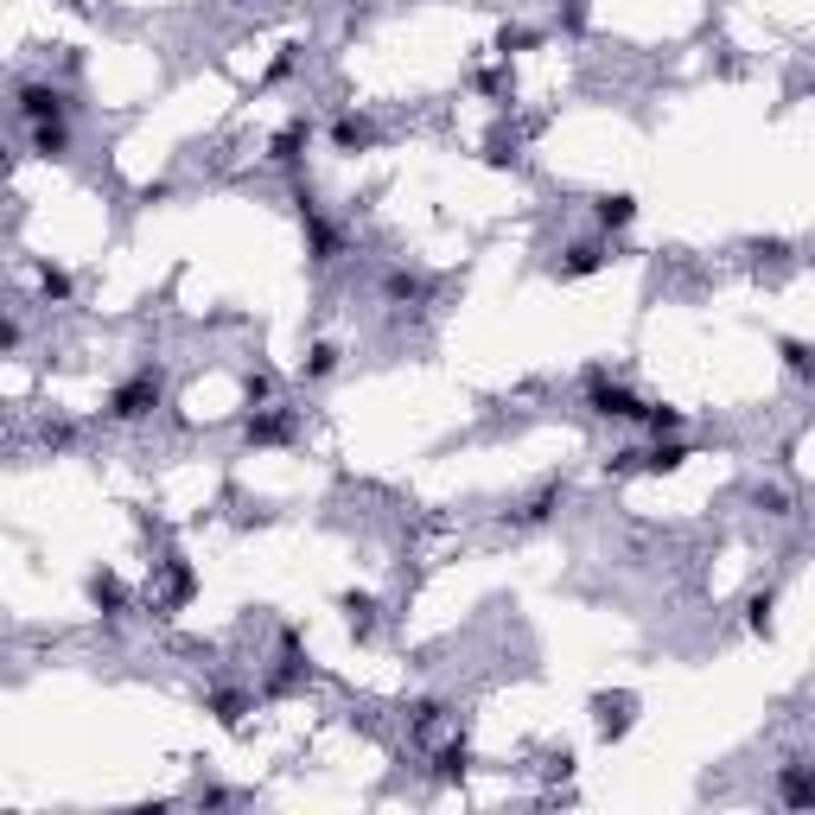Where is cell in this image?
Instances as JSON below:
<instances>
[{
    "instance_id": "1",
    "label": "cell",
    "mask_w": 815,
    "mask_h": 815,
    "mask_svg": "<svg viewBox=\"0 0 815 815\" xmlns=\"http://www.w3.org/2000/svg\"><path fill=\"white\" fill-rule=\"evenodd\" d=\"M153 408H160V370H134L128 383L109 395L115 421H141V414H153Z\"/></svg>"
},
{
    "instance_id": "2",
    "label": "cell",
    "mask_w": 815,
    "mask_h": 815,
    "mask_svg": "<svg viewBox=\"0 0 815 815\" xmlns=\"http://www.w3.org/2000/svg\"><path fill=\"white\" fill-rule=\"evenodd\" d=\"M20 121L26 128H39V121H71V96L58 90V83H20Z\"/></svg>"
},
{
    "instance_id": "3",
    "label": "cell",
    "mask_w": 815,
    "mask_h": 815,
    "mask_svg": "<svg viewBox=\"0 0 815 815\" xmlns=\"http://www.w3.org/2000/svg\"><path fill=\"white\" fill-rule=\"evenodd\" d=\"M777 803L809 809L815 803V765H777Z\"/></svg>"
},
{
    "instance_id": "4",
    "label": "cell",
    "mask_w": 815,
    "mask_h": 815,
    "mask_svg": "<svg viewBox=\"0 0 815 815\" xmlns=\"http://www.w3.org/2000/svg\"><path fill=\"white\" fill-rule=\"evenodd\" d=\"M605 262H612V255H605V242H574V249L554 262V274H561V281H586V274H599Z\"/></svg>"
},
{
    "instance_id": "5",
    "label": "cell",
    "mask_w": 815,
    "mask_h": 815,
    "mask_svg": "<svg viewBox=\"0 0 815 815\" xmlns=\"http://www.w3.org/2000/svg\"><path fill=\"white\" fill-rule=\"evenodd\" d=\"M593 217H599V230H624V223L637 217V198H631V192H605V198L593 204Z\"/></svg>"
},
{
    "instance_id": "6",
    "label": "cell",
    "mask_w": 815,
    "mask_h": 815,
    "mask_svg": "<svg viewBox=\"0 0 815 815\" xmlns=\"http://www.w3.org/2000/svg\"><path fill=\"white\" fill-rule=\"evenodd\" d=\"M32 147H39L45 160H64V153H71V121H39V128H32Z\"/></svg>"
},
{
    "instance_id": "7",
    "label": "cell",
    "mask_w": 815,
    "mask_h": 815,
    "mask_svg": "<svg viewBox=\"0 0 815 815\" xmlns=\"http://www.w3.org/2000/svg\"><path fill=\"white\" fill-rule=\"evenodd\" d=\"M599 733L605 739H624V733H631V701H599Z\"/></svg>"
},
{
    "instance_id": "8",
    "label": "cell",
    "mask_w": 815,
    "mask_h": 815,
    "mask_svg": "<svg viewBox=\"0 0 815 815\" xmlns=\"http://www.w3.org/2000/svg\"><path fill=\"white\" fill-rule=\"evenodd\" d=\"M332 141H338L344 153H351V147H370V141H376V134H370V121H357V115H344V121H338V128H332Z\"/></svg>"
},
{
    "instance_id": "9",
    "label": "cell",
    "mask_w": 815,
    "mask_h": 815,
    "mask_svg": "<svg viewBox=\"0 0 815 815\" xmlns=\"http://www.w3.org/2000/svg\"><path fill=\"white\" fill-rule=\"evenodd\" d=\"M644 427L663 440V433H682L688 421H682V408H656V402H650V408H644Z\"/></svg>"
},
{
    "instance_id": "10",
    "label": "cell",
    "mask_w": 815,
    "mask_h": 815,
    "mask_svg": "<svg viewBox=\"0 0 815 815\" xmlns=\"http://www.w3.org/2000/svg\"><path fill=\"white\" fill-rule=\"evenodd\" d=\"M300 147H306V121H293V128L281 134V141H274V160H281V166H293V160H300Z\"/></svg>"
},
{
    "instance_id": "11",
    "label": "cell",
    "mask_w": 815,
    "mask_h": 815,
    "mask_svg": "<svg viewBox=\"0 0 815 815\" xmlns=\"http://www.w3.org/2000/svg\"><path fill=\"white\" fill-rule=\"evenodd\" d=\"M433 777H440V784H453V777H465V745H446V752L433 758Z\"/></svg>"
},
{
    "instance_id": "12",
    "label": "cell",
    "mask_w": 815,
    "mask_h": 815,
    "mask_svg": "<svg viewBox=\"0 0 815 815\" xmlns=\"http://www.w3.org/2000/svg\"><path fill=\"white\" fill-rule=\"evenodd\" d=\"M332 370H338V351H332V344H312V363H306L300 376H306V383H319V376H332Z\"/></svg>"
},
{
    "instance_id": "13",
    "label": "cell",
    "mask_w": 815,
    "mask_h": 815,
    "mask_svg": "<svg viewBox=\"0 0 815 815\" xmlns=\"http://www.w3.org/2000/svg\"><path fill=\"white\" fill-rule=\"evenodd\" d=\"M758 510H765V516H790V497L777 491V484H771V491H765V484H758Z\"/></svg>"
},
{
    "instance_id": "14",
    "label": "cell",
    "mask_w": 815,
    "mask_h": 815,
    "mask_svg": "<svg viewBox=\"0 0 815 815\" xmlns=\"http://www.w3.org/2000/svg\"><path fill=\"white\" fill-rule=\"evenodd\" d=\"M45 293H51V300H71V274H58V268H45Z\"/></svg>"
},
{
    "instance_id": "15",
    "label": "cell",
    "mask_w": 815,
    "mask_h": 815,
    "mask_svg": "<svg viewBox=\"0 0 815 815\" xmlns=\"http://www.w3.org/2000/svg\"><path fill=\"white\" fill-rule=\"evenodd\" d=\"M211 707H217V720H242V695H217Z\"/></svg>"
},
{
    "instance_id": "16",
    "label": "cell",
    "mask_w": 815,
    "mask_h": 815,
    "mask_svg": "<svg viewBox=\"0 0 815 815\" xmlns=\"http://www.w3.org/2000/svg\"><path fill=\"white\" fill-rule=\"evenodd\" d=\"M809 96H815V90H809Z\"/></svg>"
}]
</instances>
